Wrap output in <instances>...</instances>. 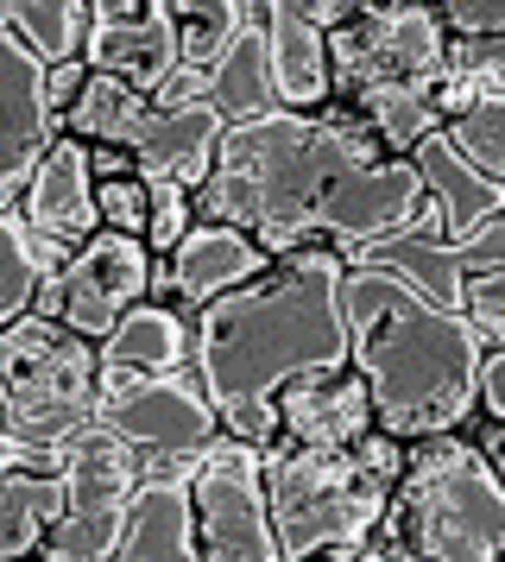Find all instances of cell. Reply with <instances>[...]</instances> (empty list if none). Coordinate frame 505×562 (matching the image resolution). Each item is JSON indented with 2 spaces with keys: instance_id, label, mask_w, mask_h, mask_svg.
<instances>
[{
  "instance_id": "obj_1",
  "label": "cell",
  "mask_w": 505,
  "mask_h": 562,
  "mask_svg": "<svg viewBox=\"0 0 505 562\" xmlns=\"http://www.w3.org/2000/svg\"><path fill=\"white\" fill-rule=\"evenodd\" d=\"M341 266L328 247L272 254L247 284L190 310V373L202 380L215 424L247 442H272V392L310 367H348Z\"/></svg>"
},
{
  "instance_id": "obj_27",
  "label": "cell",
  "mask_w": 505,
  "mask_h": 562,
  "mask_svg": "<svg viewBox=\"0 0 505 562\" xmlns=\"http://www.w3.org/2000/svg\"><path fill=\"white\" fill-rule=\"evenodd\" d=\"M442 139L486 178H505V95H480L442 121Z\"/></svg>"
},
{
  "instance_id": "obj_18",
  "label": "cell",
  "mask_w": 505,
  "mask_h": 562,
  "mask_svg": "<svg viewBox=\"0 0 505 562\" xmlns=\"http://www.w3.org/2000/svg\"><path fill=\"white\" fill-rule=\"evenodd\" d=\"M82 64L121 77L139 95H165L177 77V26H171V0H152L146 13L114 20V26L82 32Z\"/></svg>"
},
{
  "instance_id": "obj_20",
  "label": "cell",
  "mask_w": 505,
  "mask_h": 562,
  "mask_svg": "<svg viewBox=\"0 0 505 562\" xmlns=\"http://www.w3.org/2000/svg\"><path fill=\"white\" fill-rule=\"evenodd\" d=\"M96 360L101 367H139V373L190 367V316L177 304H165V297H139L96 341Z\"/></svg>"
},
{
  "instance_id": "obj_25",
  "label": "cell",
  "mask_w": 505,
  "mask_h": 562,
  "mask_svg": "<svg viewBox=\"0 0 505 562\" xmlns=\"http://www.w3.org/2000/svg\"><path fill=\"white\" fill-rule=\"evenodd\" d=\"M57 266H64V254L25 228L13 203H0V329H7L13 316H25V310H32L38 279H45V272H57Z\"/></svg>"
},
{
  "instance_id": "obj_28",
  "label": "cell",
  "mask_w": 505,
  "mask_h": 562,
  "mask_svg": "<svg viewBox=\"0 0 505 562\" xmlns=\"http://www.w3.org/2000/svg\"><path fill=\"white\" fill-rule=\"evenodd\" d=\"M461 316L480 335V348H505V266H468L461 272Z\"/></svg>"
},
{
  "instance_id": "obj_31",
  "label": "cell",
  "mask_w": 505,
  "mask_h": 562,
  "mask_svg": "<svg viewBox=\"0 0 505 562\" xmlns=\"http://www.w3.org/2000/svg\"><path fill=\"white\" fill-rule=\"evenodd\" d=\"M449 38H505V0H429Z\"/></svg>"
},
{
  "instance_id": "obj_16",
  "label": "cell",
  "mask_w": 505,
  "mask_h": 562,
  "mask_svg": "<svg viewBox=\"0 0 505 562\" xmlns=\"http://www.w3.org/2000/svg\"><path fill=\"white\" fill-rule=\"evenodd\" d=\"M13 209H20L25 228L38 234V240H50L57 254L82 247V240L101 228L96 178H89V146H82L76 133H57V139L45 146V158L32 165L25 190L13 196Z\"/></svg>"
},
{
  "instance_id": "obj_22",
  "label": "cell",
  "mask_w": 505,
  "mask_h": 562,
  "mask_svg": "<svg viewBox=\"0 0 505 562\" xmlns=\"http://www.w3.org/2000/svg\"><path fill=\"white\" fill-rule=\"evenodd\" d=\"M354 259H373L385 272H399L404 284H417L429 304L454 310L461 304V247L442 240V234H417V228H399L385 234V240H367V247H354Z\"/></svg>"
},
{
  "instance_id": "obj_3",
  "label": "cell",
  "mask_w": 505,
  "mask_h": 562,
  "mask_svg": "<svg viewBox=\"0 0 505 562\" xmlns=\"http://www.w3.org/2000/svg\"><path fill=\"white\" fill-rule=\"evenodd\" d=\"M341 323H348V367L367 380L373 430L417 442L429 430H454L474 411L480 335L461 310L429 304L417 284H404L373 259H348Z\"/></svg>"
},
{
  "instance_id": "obj_6",
  "label": "cell",
  "mask_w": 505,
  "mask_h": 562,
  "mask_svg": "<svg viewBox=\"0 0 505 562\" xmlns=\"http://www.w3.org/2000/svg\"><path fill=\"white\" fill-rule=\"evenodd\" d=\"M96 341L38 310L0 329V430L25 449H64L96 424Z\"/></svg>"
},
{
  "instance_id": "obj_13",
  "label": "cell",
  "mask_w": 505,
  "mask_h": 562,
  "mask_svg": "<svg viewBox=\"0 0 505 562\" xmlns=\"http://www.w3.org/2000/svg\"><path fill=\"white\" fill-rule=\"evenodd\" d=\"M190 461L197 456H139V481L126 493L121 531H114L121 562H197Z\"/></svg>"
},
{
  "instance_id": "obj_10",
  "label": "cell",
  "mask_w": 505,
  "mask_h": 562,
  "mask_svg": "<svg viewBox=\"0 0 505 562\" xmlns=\"http://www.w3.org/2000/svg\"><path fill=\"white\" fill-rule=\"evenodd\" d=\"M96 424L114 430L133 456H197L215 424V405L190 367L139 373V367H101L96 373Z\"/></svg>"
},
{
  "instance_id": "obj_2",
  "label": "cell",
  "mask_w": 505,
  "mask_h": 562,
  "mask_svg": "<svg viewBox=\"0 0 505 562\" xmlns=\"http://www.w3.org/2000/svg\"><path fill=\"white\" fill-rule=\"evenodd\" d=\"M385 146L373 127L341 102L323 108H272L259 121H234L222 127L209 178L190 190V209L202 222H234L247 228L266 254H291V247H316L328 196L341 190L348 171Z\"/></svg>"
},
{
  "instance_id": "obj_24",
  "label": "cell",
  "mask_w": 505,
  "mask_h": 562,
  "mask_svg": "<svg viewBox=\"0 0 505 562\" xmlns=\"http://www.w3.org/2000/svg\"><path fill=\"white\" fill-rule=\"evenodd\" d=\"M252 0H171L177 26V77H202L215 57L252 26Z\"/></svg>"
},
{
  "instance_id": "obj_7",
  "label": "cell",
  "mask_w": 505,
  "mask_h": 562,
  "mask_svg": "<svg viewBox=\"0 0 505 562\" xmlns=\"http://www.w3.org/2000/svg\"><path fill=\"white\" fill-rule=\"evenodd\" d=\"M328 102H354L367 89H411L442 77L449 32L429 0H360L341 26L323 32Z\"/></svg>"
},
{
  "instance_id": "obj_19",
  "label": "cell",
  "mask_w": 505,
  "mask_h": 562,
  "mask_svg": "<svg viewBox=\"0 0 505 562\" xmlns=\"http://www.w3.org/2000/svg\"><path fill=\"white\" fill-rule=\"evenodd\" d=\"M404 158L417 165L429 203H436V215H442V240H461V234H474L486 215H505V178L474 171V165L454 153L449 139H442V127L424 133V139H417Z\"/></svg>"
},
{
  "instance_id": "obj_32",
  "label": "cell",
  "mask_w": 505,
  "mask_h": 562,
  "mask_svg": "<svg viewBox=\"0 0 505 562\" xmlns=\"http://www.w3.org/2000/svg\"><path fill=\"white\" fill-rule=\"evenodd\" d=\"M82 82H89V64L82 57H64V64H45V102L50 114H64V108L82 95Z\"/></svg>"
},
{
  "instance_id": "obj_21",
  "label": "cell",
  "mask_w": 505,
  "mask_h": 562,
  "mask_svg": "<svg viewBox=\"0 0 505 562\" xmlns=\"http://www.w3.org/2000/svg\"><path fill=\"white\" fill-rule=\"evenodd\" d=\"M202 95H209V108L222 114L227 127L234 121H259V114H272L278 102V77H272V52H266V32H259V20H252L234 45H227L209 70H202Z\"/></svg>"
},
{
  "instance_id": "obj_11",
  "label": "cell",
  "mask_w": 505,
  "mask_h": 562,
  "mask_svg": "<svg viewBox=\"0 0 505 562\" xmlns=\"http://www.w3.org/2000/svg\"><path fill=\"white\" fill-rule=\"evenodd\" d=\"M146 291H152V247L139 234L96 228L82 247L64 254L57 272L38 279L32 310L50 316V323H64V329H76V335H89V341H101V335L114 329V316L126 304H139Z\"/></svg>"
},
{
  "instance_id": "obj_34",
  "label": "cell",
  "mask_w": 505,
  "mask_h": 562,
  "mask_svg": "<svg viewBox=\"0 0 505 562\" xmlns=\"http://www.w3.org/2000/svg\"><path fill=\"white\" fill-rule=\"evenodd\" d=\"M0 32H7V0H0Z\"/></svg>"
},
{
  "instance_id": "obj_8",
  "label": "cell",
  "mask_w": 505,
  "mask_h": 562,
  "mask_svg": "<svg viewBox=\"0 0 505 562\" xmlns=\"http://www.w3.org/2000/svg\"><path fill=\"white\" fill-rule=\"evenodd\" d=\"M259 442L215 430L190 461V512H197V557L209 562H278Z\"/></svg>"
},
{
  "instance_id": "obj_26",
  "label": "cell",
  "mask_w": 505,
  "mask_h": 562,
  "mask_svg": "<svg viewBox=\"0 0 505 562\" xmlns=\"http://www.w3.org/2000/svg\"><path fill=\"white\" fill-rule=\"evenodd\" d=\"M82 26H89V0H7V32L38 64L82 57Z\"/></svg>"
},
{
  "instance_id": "obj_4",
  "label": "cell",
  "mask_w": 505,
  "mask_h": 562,
  "mask_svg": "<svg viewBox=\"0 0 505 562\" xmlns=\"http://www.w3.org/2000/svg\"><path fill=\"white\" fill-rule=\"evenodd\" d=\"M505 550L500 468L461 430L404 442V468L354 562H486Z\"/></svg>"
},
{
  "instance_id": "obj_23",
  "label": "cell",
  "mask_w": 505,
  "mask_h": 562,
  "mask_svg": "<svg viewBox=\"0 0 505 562\" xmlns=\"http://www.w3.org/2000/svg\"><path fill=\"white\" fill-rule=\"evenodd\" d=\"M64 512V481L38 468H7L0 474V562L7 557H38L50 518Z\"/></svg>"
},
{
  "instance_id": "obj_29",
  "label": "cell",
  "mask_w": 505,
  "mask_h": 562,
  "mask_svg": "<svg viewBox=\"0 0 505 562\" xmlns=\"http://www.w3.org/2000/svg\"><path fill=\"white\" fill-rule=\"evenodd\" d=\"M146 209H152V183L139 178V171H121V178H96V215H101V228L146 234Z\"/></svg>"
},
{
  "instance_id": "obj_5",
  "label": "cell",
  "mask_w": 505,
  "mask_h": 562,
  "mask_svg": "<svg viewBox=\"0 0 505 562\" xmlns=\"http://www.w3.org/2000/svg\"><path fill=\"white\" fill-rule=\"evenodd\" d=\"M404 468V442L385 430H367L354 449H298L266 442V512H272L278 562L291 557H335L354 562L360 537L379 525L385 493Z\"/></svg>"
},
{
  "instance_id": "obj_12",
  "label": "cell",
  "mask_w": 505,
  "mask_h": 562,
  "mask_svg": "<svg viewBox=\"0 0 505 562\" xmlns=\"http://www.w3.org/2000/svg\"><path fill=\"white\" fill-rule=\"evenodd\" d=\"M222 127L227 121L209 108V95H146V102L121 121V133H114L108 146H121L139 178L197 190V183L209 178V165H215Z\"/></svg>"
},
{
  "instance_id": "obj_15",
  "label": "cell",
  "mask_w": 505,
  "mask_h": 562,
  "mask_svg": "<svg viewBox=\"0 0 505 562\" xmlns=\"http://www.w3.org/2000/svg\"><path fill=\"white\" fill-rule=\"evenodd\" d=\"M278 436L272 442H298V449H354L373 430V405H367V380L354 367H310L272 392Z\"/></svg>"
},
{
  "instance_id": "obj_9",
  "label": "cell",
  "mask_w": 505,
  "mask_h": 562,
  "mask_svg": "<svg viewBox=\"0 0 505 562\" xmlns=\"http://www.w3.org/2000/svg\"><path fill=\"white\" fill-rule=\"evenodd\" d=\"M57 481H64V512L50 518L38 557L50 562H96L114 557V531H121L126 493L139 481V456L126 449L114 430H76L57 456Z\"/></svg>"
},
{
  "instance_id": "obj_30",
  "label": "cell",
  "mask_w": 505,
  "mask_h": 562,
  "mask_svg": "<svg viewBox=\"0 0 505 562\" xmlns=\"http://www.w3.org/2000/svg\"><path fill=\"white\" fill-rule=\"evenodd\" d=\"M152 183V209H146V240L152 254H171L177 240H183V228L197 222V209H190V190L183 183H158V178H146Z\"/></svg>"
},
{
  "instance_id": "obj_14",
  "label": "cell",
  "mask_w": 505,
  "mask_h": 562,
  "mask_svg": "<svg viewBox=\"0 0 505 562\" xmlns=\"http://www.w3.org/2000/svg\"><path fill=\"white\" fill-rule=\"evenodd\" d=\"M266 259L272 254H266L247 228H234V222H202L197 215L171 254H152V291L146 297H165V304H177L190 316V310H202L209 297L247 284Z\"/></svg>"
},
{
  "instance_id": "obj_33",
  "label": "cell",
  "mask_w": 505,
  "mask_h": 562,
  "mask_svg": "<svg viewBox=\"0 0 505 562\" xmlns=\"http://www.w3.org/2000/svg\"><path fill=\"white\" fill-rule=\"evenodd\" d=\"M57 456H64V449H25V442H13V436L0 430V474H7V468H38V474H57Z\"/></svg>"
},
{
  "instance_id": "obj_17",
  "label": "cell",
  "mask_w": 505,
  "mask_h": 562,
  "mask_svg": "<svg viewBox=\"0 0 505 562\" xmlns=\"http://www.w3.org/2000/svg\"><path fill=\"white\" fill-rule=\"evenodd\" d=\"M57 114L45 102V64L25 52L13 32H0V203H13L32 178V165L57 139Z\"/></svg>"
}]
</instances>
